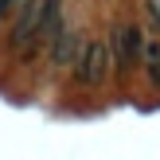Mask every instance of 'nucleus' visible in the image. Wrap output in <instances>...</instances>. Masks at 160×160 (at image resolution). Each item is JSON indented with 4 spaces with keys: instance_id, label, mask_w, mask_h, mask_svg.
<instances>
[{
    "instance_id": "f257e3e1",
    "label": "nucleus",
    "mask_w": 160,
    "mask_h": 160,
    "mask_svg": "<svg viewBox=\"0 0 160 160\" xmlns=\"http://www.w3.org/2000/svg\"><path fill=\"white\" fill-rule=\"evenodd\" d=\"M74 82L82 86H102L109 78V70H113V51H109V43H86L82 51H78L74 59Z\"/></svg>"
},
{
    "instance_id": "f03ea898",
    "label": "nucleus",
    "mask_w": 160,
    "mask_h": 160,
    "mask_svg": "<svg viewBox=\"0 0 160 160\" xmlns=\"http://www.w3.org/2000/svg\"><path fill=\"white\" fill-rule=\"evenodd\" d=\"M47 4L51 0H28L16 16V28L8 31V43L20 51V47H31L39 43V31H43V16H47Z\"/></svg>"
},
{
    "instance_id": "7ed1b4c3",
    "label": "nucleus",
    "mask_w": 160,
    "mask_h": 160,
    "mask_svg": "<svg viewBox=\"0 0 160 160\" xmlns=\"http://www.w3.org/2000/svg\"><path fill=\"white\" fill-rule=\"evenodd\" d=\"M141 47H145V39H141V28H137V23H121V28H113V35H109V51H113V62H117V67H133V62L141 59Z\"/></svg>"
},
{
    "instance_id": "20e7f679",
    "label": "nucleus",
    "mask_w": 160,
    "mask_h": 160,
    "mask_svg": "<svg viewBox=\"0 0 160 160\" xmlns=\"http://www.w3.org/2000/svg\"><path fill=\"white\" fill-rule=\"evenodd\" d=\"M82 39H78V31H59L55 35V43H51V62L55 67H74V59H78V51H82Z\"/></svg>"
},
{
    "instance_id": "39448f33",
    "label": "nucleus",
    "mask_w": 160,
    "mask_h": 160,
    "mask_svg": "<svg viewBox=\"0 0 160 160\" xmlns=\"http://www.w3.org/2000/svg\"><path fill=\"white\" fill-rule=\"evenodd\" d=\"M145 8H148V20L160 28V0H145Z\"/></svg>"
},
{
    "instance_id": "423d86ee",
    "label": "nucleus",
    "mask_w": 160,
    "mask_h": 160,
    "mask_svg": "<svg viewBox=\"0 0 160 160\" xmlns=\"http://www.w3.org/2000/svg\"><path fill=\"white\" fill-rule=\"evenodd\" d=\"M23 4H28V0H0V16L12 12V8H23Z\"/></svg>"
}]
</instances>
